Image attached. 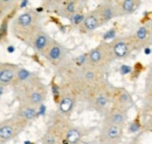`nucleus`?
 <instances>
[{
  "mask_svg": "<svg viewBox=\"0 0 152 144\" xmlns=\"http://www.w3.org/2000/svg\"><path fill=\"white\" fill-rule=\"evenodd\" d=\"M40 29L39 17L33 11H26L19 14L13 22V32L20 39L29 40Z\"/></svg>",
  "mask_w": 152,
  "mask_h": 144,
  "instance_id": "obj_1",
  "label": "nucleus"
},
{
  "mask_svg": "<svg viewBox=\"0 0 152 144\" xmlns=\"http://www.w3.org/2000/svg\"><path fill=\"white\" fill-rule=\"evenodd\" d=\"M18 86H20V91L23 90V94H21L23 97L22 98L23 104H28L35 108L43 104L47 96V89H46V86L38 77H34L33 80Z\"/></svg>",
  "mask_w": 152,
  "mask_h": 144,
  "instance_id": "obj_2",
  "label": "nucleus"
},
{
  "mask_svg": "<svg viewBox=\"0 0 152 144\" xmlns=\"http://www.w3.org/2000/svg\"><path fill=\"white\" fill-rule=\"evenodd\" d=\"M87 54H88L87 65L98 71L104 68L105 66H108L115 60L111 49H110V45L107 42L99 43L97 47L89 51Z\"/></svg>",
  "mask_w": 152,
  "mask_h": 144,
  "instance_id": "obj_3",
  "label": "nucleus"
},
{
  "mask_svg": "<svg viewBox=\"0 0 152 144\" xmlns=\"http://www.w3.org/2000/svg\"><path fill=\"white\" fill-rule=\"evenodd\" d=\"M27 123L20 120L19 117H12L8 120H5L4 122H0V144L7 143L14 137H17L23 130V128Z\"/></svg>",
  "mask_w": 152,
  "mask_h": 144,
  "instance_id": "obj_4",
  "label": "nucleus"
},
{
  "mask_svg": "<svg viewBox=\"0 0 152 144\" xmlns=\"http://www.w3.org/2000/svg\"><path fill=\"white\" fill-rule=\"evenodd\" d=\"M123 136V126L103 123L99 132V144H118Z\"/></svg>",
  "mask_w": 152,
  "mask_h": 144,
  "instance_id": "obj_5",
  "label": "nucleus"
},
{
  "mask_svg": "<svg viewBox=\"0 0 152 144\" xmlns=\"http://www.w3.org/2000/svg\"><path fill=\"white\" fill-rule=\"evenodd\" d=\"M111 100V95L107 89H99L96 90L93 94V96L90 97V104L94 110L101 112V114H105L108 111V107Z\"/></svg>",
  "mask_w": 152,
  "mask_h": 144,
  "instance_id": "obj_6",
  "label": "nucleus"
},
{
  "mask_svg": "<svg viewBox=\"0 0 152 144\" xmlns=\"http://www.w3.org/2000/svg\"><path fill=\"white\" fill-rule=\"evenodd\" d=\"M111 53L114 55L115 60L116 59H124L130 54L131 48H132V41H130L126 37H119L115 39L113 42L109 43Z\"/></svg>",
  "mask_w": 152,
  "mask_h": 144,
  "instance_id": "obj_7",
  "label": "nucleus"
},
{
  "mask_svg": "<svg viewBox=\"0 0 152 144\" xmlns=\"http://www.w3.org/2000/svg\"><path fill=\"white\" fill-rule=\"evenodd\" d=\"M126 118H128V109L114 106L111 109H108V111L105 112L103 123L123 126L126 122Z\"/></svg>",
  "mask_w": 152,
  "mask_h": 144,
  "instance_id": "obj_8",
  "label": "nucleus"
},
{
  "mask_svg": "<svg viewBox=\"0 0 152 144\" xmlns=\"http://www.w3.org/2000/svg\"><path fill=\"white\" fill-rule=\"evenodd\" d=\"M66 54H67V51H66V48L61 43H58L56 41H52L50 45H49V47L47 48V51L45 52L43 55L46 56V59L50 63H53V65H60L64 60Z\"/></svg>",
  "mask_w": 152,
  "mask_h": 144,
  "instance_id": "obj_9",
  "label": "nucleus"
},
{
  "mask_svg": "<svg viewBox=\"0 0 152 144\" xmlns=\"http://www.w3.org/2000/svg\"><path fill=\"white\" fill-rule=\"evenodd\" d=\"M19 66L12 63H0V86L6 87L14 82Z\"/></svg>",
  "mask_w": 152,
  "mask_h": 144,
  "instance_id": "obj_10",
  "label": "nucleus"
},
{
  "mask_svg": "<svg viewBox=\"0 0 152 144\" xmlns=\"http://www.w3.org/2000/svg\"><path fill=\"white\" fill-rule=\"evenodd\" d=\"M31 45L32 47L38 52V53H42L45 54V52L47 51V48L49 47L50 42L53 41L50 39V36L48 35L43 29H39L38 32L34 34V36L31 39Z\"/></svg>",
  "mask_w": 152,
  "mask_h": 144,
  "instance_id": "obj_11",
  "label": "nucleus"
},
{
  "mask_svg": "<svg viewBox=\"0 0 152 144\" xmlns=\"http://www.w3.org/2000/svg\"><path fill=\"white\" fill-rule=\"evenodd\" d=\"M99 26H102V21L99 19L98 12L95 10L94 12H90L88 15H86V18L83 20V22L80 26V31L82 33H87V32H93L97 29Z\"/></svg>",
  "mask_w": 152,
  "mask_h": 144,
  "instance_id": "obj_12",
  "label": "nucleus"
},
{
  "mask_svg": "<svg viewBox=\"0 0 152 144\" xmlns=\"http://www.w3.org/2000/svg\"><path fill=\"white\" fill-rule=\"evenodd\" d=\"M114 102H115V107H119V108H124L128 109L130 108V106L132 104V98H131V95L123 88H118L114 91Z\"/></svg>",
  "mask_w": 152,
  "mask_h": 144,
  "instance_id": "obj_13",
  "label": "nucleus"
},
{
  "mask_svg": "<svg viewBox=\"0 0 152 144\" xmlns=\"http://www.w3.org/2000/svg\"><path fill=\"white\" fill-rule=\"evenodd\" d=\"M75 106V97L72 94H66L58 100V114L68 116Z\"/></svg>",
  "mask_w": 152,
  "mask_h": 144,
  "instance_id": "obj_14",
  "label": "nucleus"
},
{
  "mask_svg": "<svg viewBox=\"0 0 152 144\" xmlns=\"http://www.w3.org/2000/svg\"><path fill=\"white\" fill-rule=\"evenodd\" d=\"M17 117H19L20 120H22L23 122H29L32 120H34L37 116H39L38 114V108L35 107H32V106H28V104H21L18 109V112L15 115Z\"/></svg>",
  "mask_w": 152,
  "mask_h": 144,
  "instance_id": "obj_15",
  "label": "nucleus"
},
{
  "mask_svg": "<svg viewBox=\"0 0 152 144\" xmlns=\"http://www.w3.org/2000/svg\"><path fill=\"white\" fill-rule=\"evenodd\" d=\"M97 12H98L99 19L102 21V25L105 24V22H108V21H110L117 14L115 7L113 5H110V4H103V5H101L97 8Z\"/></svg>",
  "mask_w": 152,
  "mask_h": 144,
  "instance_id": "obj_16",
  "label": "nucleus"
},
{
  "mask_svg": "<svg viewBox=\"0 0 152 144\" xmlns=\"http://www.w3.org/2000/svg\"><path fill=\"white\" fill-rule=\"evenodd\" d=\"M83 136H84V132H83V130L81 128L70 126L67 130L63 140H66L68 144H77L81 142V140L83 138Z\"/></svg>",
  "mask_w": 152,
  "mask_h": 144,
  "instance_id": "obj_17",
  "label": "nucleus"
},
{
  "mask_svg": "<svg viewBox=\"0 0 152 144\" xmlns=\"http://www.w3.org/2000/svg\"><path fill=\"white\" fill-rule=\"evenodd\" d=\"M35 76L32 72H29L26 68L19 67L17 71V75H15V80H14V84H21V83H26L31 80H33Z\"/></svg>",
  "mask_w": 152,
  "mask_h": 144,
  "instance_id": "obj_18",
  "label": "nucleus"
},
{
  "mask_svg": "<svg viewBox=\"0 0 152 144\" xmlns=\"http://www.w3.org/2000/svg\"><path fill=\"white\" fill-rule=\"evenodd\" d=\"M148 36H149V31L146 27H140L137 29L136 32V35H134V39L132 41V46L136 47V45H138V47H142L146 40H148Z\"/></svg>",
  "mask_w": 152,
  "mask_h": 144,
  "instance_id": "obj_19",
  "label": "nucleus"
},
{
  "mask_svg": "<svg viewBox=\"0 0 152 144\" xmlns=\"http://www.w3.org/2000/svg\"><path fill=\"white\" fill-rule=\"evenodd\" d=\"M138 1L137 0H123L121 4V12L123 14H131L137 8Z\"/></svg>",
  "mask_w": 152,
  "mask_h": 144,
  "instance_id": "obj_20",
  "label": "nucleus"
},
{
  "mask_svg": "<svg viewBox=\"0 0 152 144\" xmlns=\"http://www.w3.org/2000/svg\"><path fill=\"white\" fill-rule=\"evenodd\" d=\"M74 13H76V0H69L64 4V7L60 14L66 18H70Z\"/></svg>",
  "mask_w": 152,
  "mask_h": 144,
  "instance_id": "obj_21",
  "label": "nucleus"
},
{
  "mask_svg": "<svg viewBox=\"0 0 152 144\" xmlns=\"http://www.w3.org/2000/svg\"><path fill=\"white\" fill-rule=\"evenodd\" d=\"M84 18H86V15H84L83 13H81V12H76V13H74V14L69 18V20H70L72 25L80 27V26H81V24L83 22Z\"/></svg>",
  "mask_w": 152,
  "mask_h": 144,
  "instance_id": "obj_22",
  "label": "nucleus"
},
{
  "mask_svg": "<svg viewBox=\"0 0 152 144\" xmlns=\"http://www.w3.org/2000/svg\"><path fill=\"white\" fill-rule=\"evenodd\" d=\"M15 0H0V12H5L13 7Z\"/></svg>",
  "mask_w": 152,
  "mask_h": 144,
  "instance_id": "obj_23",
  "label": "nucleus"
},
{
  "mask_svg": "<svg viewBox=\"0 0 152 144\" xmlns=\"http://www.w3.org/2000/svg\"><path fill=\"white\" fill-rule=\"evenodd\" d=\"M87 61H88V54H82L80 56H77L75 59V63L77 67H83L87 65Z\"/></svg>",
  "mask_w": 152,
  "mask_h": 144,
  "instance_id": "obj_24",
  "label": "nucleus"
},
{
  "mask_svg": "<svg viewBox=\"0 0 152 144\" xmlns=\"http://www.w3.org/2000/svg\"><path fill=\"white\" fill-rule=\"evenodd\" d=\"M7 27H8V21H7V20L2 21L1 27H0V41H1V40L6 36V34H7Z\"/></svg>",
  "mask_w": 152,
  "mask_h": 144,
  "instance_id": "obj_25",
  "label": "nucleus"
},
{
  "mask_svg": "<svg viewBox=\"0 0 152 144\" xmlns=\"http://www.w3.org/2000/svg\"><path fill=\"white\" fill-rule=\"evenodd\" d=\"M115 36H116V29H110V31H108L104 35H103V40L104 41H108V40H111V39H115Z\"/></svg>",
  "mask_w": 152,
  "mask_h": 144,
  "instance_id": "obj_26",
  "label": "nucleus"
},
{
  "mask_svg": "<svg viewBox=\"0 0 152 144\" xmlns=\"http://www.w3.org/2000/svg\"><path fill=\"white\" fill-rule=\"evenodd\" d=\"M139 129H140V124H139V122H138L137 120L133 121L132 123L129 126V131H130V132H137Z\"/></svg>",
  "mask_w": 152,
  "mask_h": 144,
  "instance_id": "obj_27",
  "label": "nucleus"
},
{
  "mask_svg": "<svg viewBox=\"0 0 152 144\" xmlns=\"http://www.w3.org/2000/svg\"><path fill=\"white\" fill-rule=\"evenodd\" d=\"M132 71V68L130 67V66H128V65H123L121 68H119V73L122 74V75H126V74H130Z\"/></svg>",
  "mask_w": 152,
  "mask_h": 144,
  "instance_id": "obj_28",
  "label": "nucleus"
},
{
  "mask_svg": "<svg viewBox=\"0 0 152 144\" xmlns=\"http://www.w3.org/2000/svg\"><path fill=\"white\" fill-rule=\"evenodd\" d=\"M7 52L11 53V54L14 53V52H15V47H14V46H8V47H7Z\"/></svg>",
  "mask_w": 152,
  "mask_h": 144,
  "instance_id": "obj_29",
  "label": "nucleus"
},
{
  "mask_svg": "<svg viewBox=\"0 0 152 144\" xmlns=\"http://www.w3.org/2000/svg\"><path fill=\"white\" fill-rule=\"evenodd\" d=\"M27 4H28V0H22V1H21V4H20V7H21V8H23V7H26V6H27Z\"/></svg>",
  "mask_w": 152,
  "mask_h": 144,
  "instance_id": "obj_30",
  "label": "nucleus"
},
{
  "mask_svg": "<svg viewBox=\"0 0 152 144\" xmlns=\"http://www.w3.org/2000/svg\"><path fill=\"white\" fill-rule=\"evenodd\" d=\"M144 53H145V54H150V53H151V49H150V48H145Z\"/></svg>",
  "mask_w": 152,
  "mask_h": 144,
  "instance_id": "obj_31",
  "label": "nucleus"
},
{
  "mask_svg": "<svg viewBox=\"0 0 152 144\" xmlns=\"http://www.w3.org/2000/svg\"><path fill=\"white\" fill-rule=\"evenodd\" d=\"M37 12H42V8H41V7H39L38 10H37Z\"/></svg>",
  "mask_w": 152,
  "mask_h": 144,
  "instance_id": "obj_32",
  "label": "nucleus"
},
{
  "mask_svg": "<svg viewBox=\"0 0 152 144\" xmlns=\"http://www.w3.org/2000/svg\"><path fill=\"white\" fill-rule=\"evenodd\" d=\"M25 144H33L32 142H29V141H27V142H25Z\"/></svg>",
  "mask_w": 152,
  "mask_h": 144,
  "instance_id": "obj_33",
  "label": "nucleus"
},
{
  "mask_svg": "<svg viewBox=\"0 0 152 144\" xmlns=\"http://www.w3.org/2000/svg\"><path fill=\"white\" fill-rule=\"evenodd\" d=\"M150 126H152V116H151V123H150Z\"/></svg>",
  "mask_w": 152,
  "mask_h": 144,
  "instance_id": "obj_34",
  "label": "nucleus"
},
{
  "mask_svg": "<svg viewBox=\"0 0 152 144\" xmlns=\"http://www.w3.org/2000/svg\"><path fill=\"white\" fill-rule=\"evenodd\" d=\"M1 14H2V13H1V12H0V19H1Z\"/></svg>",
  "mask_w": 152,
  "mask_h": 144,
  "instance_id": "obj_35",
  "label": "nucleus"
},
{
  "mask_svg": "<svg viewBox=\"0 0 152 144\" xmlns=\"http://www.w3.org/2000/svg\"><path fill=\"white\" fill-rule=\"evenodd\" d=\"M131 144H133V143H131Z\"/></svg>",
  "mask_w": 152,
  "mask_h": 144,
  "instance_id": "obj_36",
  "label": "nucleus"
}]
</instances>
